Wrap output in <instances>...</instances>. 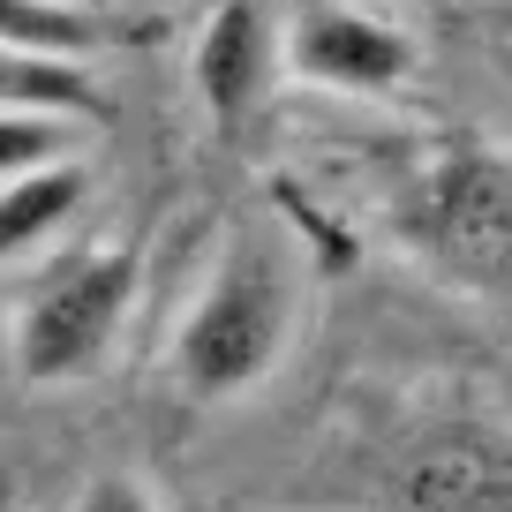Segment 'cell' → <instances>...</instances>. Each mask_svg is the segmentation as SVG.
I'll list each match as a JSON object with an SVG mask.
<instances>
[{"label": "cell", "mask_w": 512, "mask_h": 512, "mask_svg": "<svg viewBox=\"0 0 512 512\" xmlns=\"http://www.w3.org/2000/svg\"><path fill=\"white\" fill-rule=\"evenodd\" d=\"M302 324V279L294 256L272 234H226L219 264H211L204 294L181 309L174 347H166V377L204 407L249 400L294 347Z\"/></svg>", "instance_id": "6da1fadb"}, {"label": "cell", "mask_w": 512, "mask_h": 512, "mask_svg": "<svg viewBox=\"0 0 512 512\" xmlns=\"http://www.w3.org/2000/svg\"><path fill=\"white\" fill-rule=\"evenodd\" d=\"M136 249L106 241V249L68 256L61 272H46L31 294H23L16 324H8V362H16L23 384L38 392H61V384H83L98 362L113 354L128 309H136Z\"/></svg>", "instance_id": "7a4b0ae2"}, {"label": "cell", "mask_w": 512, "mask_h": 512, "mask_svg": "<svg viewBox=\"0 0 512 512\" xmlns=\"http://www.w3.org/2000/svg\"><path fill=\"white\" fill-rule=\"evenodd\" d=\"M272 61L287 68L309 91H339V98H384L415 76V38L400 23H377L362 8H339V0H309L294 8L287 31H279Z\"/></svg>", "instance_id": "3957f363"}, {"label": "cell", "mask_w": 512, "mask_h": 512, "mask_svg": "<svg viewBox=\"0 0 512 512\" xmlns=\"http://www.w3.org/2000/svg\"><path fill=\"white\" fill-rule=\"evenodd\" d=\"M505 204H512V181H505V159L490 151H467L437 174L430 189V241L445 264H467L475 279H497L505 264Z\"/></svg>", "instance_id": "277c9868"}, {"label": "cell", "mask_w": 512, "mask_h": 512, "mask_svg": "<svg viewBox=\"0 0 512 512\" xmlns=\"http://www.w3.org/2000/svg\"><path fill=\"white\" fill-rule=\"evenodd\" d=\"M272 31L256 16V0H219L211 23L196 31V53H189V76H196V98L211 106V121H241L256 106V91L272 83Z\"/></svg>", "instance_id": "5b68a950"}, {"label": "cell", "mask_w": 512, "mask_h": 512, "mask_svg": "<svg viewBox=\"0 0 512 512\" xmlns=\"http://www.w3.org/2000/svg\"><path fill=\"white\" fill-rule=\"evenodd\" d=\"M83 196H91V166L76 151L53 159V166H31L16 181H0V264H31L38 249H53L76 226Z\"/></svg>", "instance_id": "8992f818"}, {"label": "cell", "mask_w": 512, "mask_h": 512, "mask_svg": "<svg viewBox=\"0 0 512 512\" xmlns=\"http://www.w3.org/2000/svg\"><path fill=\"white\" fill-rule=\"evenodd\" d=\"M0 113H46V121H83L98 113V83L83 61L0 46Z\"/></svg>", "instance_id": "52a82bcc"}, {"label": "cell", "mask_w": 512, "mask_h": 512, "mask_svg": "<svg viewBox=\"0 0 512 512\" xmlns=\"http://www.w3.org/2000/svg\"><path fill=\"white\" fill-rule=\"evenodd\" d=\"M0 46L53 53V61H91L106 46V23L76 0H0Z\"/></svg>", "instance_id": "ba28073f"}, {"label": "cell", "mask_w": 512, "mask_h": 512, "mask_svg": "<svg viewBox=\"0 0 512 512\" xmlns=\"http://www.w3.org/2000/svg\"><path fill=\"white\" fill-rule=\"evenodd\" d=\"M68 159V121H46V113H0V181L31 174V166Z\"/></svg>", "instance_id": "9c48e42d"}, {"label": "cell", "mask_w": 512, "mask_h": 512, "mask_svg": "<svg viewBox=\"0 0 512 512\" xmlns=\"http://www.w3.org/2000/svg\"><path fill=\"white\" fill-rule=\"evenodd\" d=\"M68 512H166V505H159V490L136 482V475H98V482H83V490H76V505H68Z\"/></svg>", "instance_id": "30bf717a"}, {"label": "cell", "mask_w": 512, "mask_h": 512, "mask_svg": "<svg viewBox=\"0 0 512 512\" xmlns=\"http://www.w3.org/2000/svg\"><path fill=\"white\" fill-rule=\"evenodd\" d=\"M0 512H16V475L0 467Z\"/></svg>", "instance_id": "8fae6325"}]
</instances>
